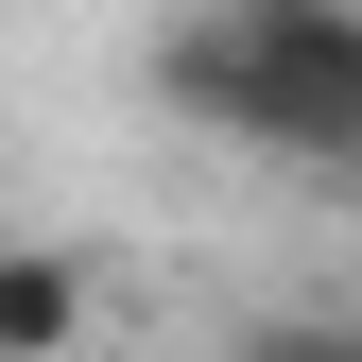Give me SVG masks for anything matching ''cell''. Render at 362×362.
Returning <instances> with one entry per match:
<instances>
[{
	"label": "cell",
	"mask_w": 362,
	"mask_h": 362,
	"mask_svg": "<svg viewBox=\"0 0 362 362\" xmlns=\"http://www.w3.org/2000/svg\"><path fill=\"white\" fill-rule=\"evenodd\" d=\"M156 104L276 173H362V0H173Z\"/></svg>",
	"instance_id": "cell-1"
},
{
	"label": "cell",
	"mask_w": 362,
	"mask_h": 362,
	"mask_svg": "<svg viewBox=\"0 0 362 362\" xmlns=\"http://www.w3.org/2000/svg\"><path fill=\"white\" fill-rule=\"evenodd\" d=\"M69 345H86V259L0 242V362H69Z\"/></svg>",
	"instance_id": "cell-2"
},
{
	"label": "cell",
	"mask_w": 362,
	"mask_h": 362,
	"mask_svg": "<svg viewBox=\"0 0 362 362\" xmlns=\"http://www.w3.org/2000/svg\"><path fill=\"white\" fill-rule=\"evenodd\" d=\"M242 362H362V328H310L293 310V328H242Z\"/></svg>",
	"instance_id": "cell-3"
}]
</instances>
